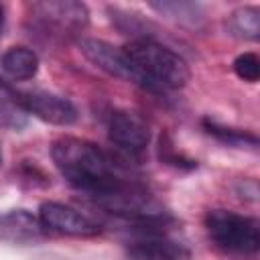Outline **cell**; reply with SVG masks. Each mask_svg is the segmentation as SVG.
Instances as JSON below:
<instances>
[{"label":"cell","mask_w":260,"mask_h":260,"mask_svg":"<svg viewBox=\"0 0 260 260\" xmlns=\"http://www.w3.org/2000/svg\"><path fill=\"white\" fill-rule=\"evenodd\" d=\"M53 160L61 175L91 197L116 187L122 179L116 175L110 156L93 142L65 136L53 142Z\"/></svg>","instance_id":"6da1fadb"},{"label":"cell","mask_w":260,"mask_h":260,"mask_svg":"<svg viewBox=\"0 0 260 260\" xmlns=\"http://www.w3.org/2000/svg\"><path fill=\"white\" fill-rule=\"evenodd\" d=\"M126 77L152 91L179 89L189 81V67L183 57L165 45L138 39L120 49Z\"/></svg>","instance_id":"7a4b0ae2"},{"label":"cell","mask_w":260,"mask_h":260,"mask_svg":"<svg viewBox=\"0 0 260 260\" xmlns=\"http://www.w3.org/2000/svg\"><path fill=\"white\" fill-rule=\"evenodd\" d=\"M205 228L211 242L228 254L252 256L258 252L260 232L254 217L228 209H213L205 217Z\"/></svg>","instance_id":"3957f363"},{"label":"cell","mask_w":260,"mask_h":260,"mask_svg":"<svg viewBox=\"0 0 260 260\" xmlns=\"http://www.w3.org/2000/svg\"><path fill=\"white\" fill-rule=\"evenodd\" d=\"M39 223L43 230L65 236H93L100 232V228L93 221H89L85 215H81L77 209L57 201H45L41 205Z\"/></svg>","instance_id":"277c9868"},{"label":"cell","mask_w":260,"mask_h":260,"mask_svg":"<svg viewBox=\"0 0 260 260\" xmlns=\"http://www.w3.org/2000/svg\"><path fill=\"white\" fill-rule=\"evenodd\" d=\"M18 95L28 114H35L37 118H41L49 124L69 126L77 120V110L67 98H61V95L45 91V89L22 91Z\"/></svg>","instance_id":"5b68a950"},{"label":"cell","mask_w":260,"mask_h":260,"mask_svg":"<svg viewBox=\"0 0 260 260\" xmlns=\"http://www.w3.org/2000/svg\"><path fill=\"white\" fill-rule=\"evenodd\" d=\"M110 140L126 152H140L146 148L150 132L146 122L132 112H114L110 116Z\"/></svg>","instance_id":"8992f818"},{"label":"cell","mask_w":260,"mask_h":260,"mask_svg":"<svg viewBox=\"0 0 260 260\" xmlns=\"http://www.w3.org/2000/svg\"><path fill=\"white\" fill-rule=\"evenodd\" d=\"M128 260H189V250L165 236L148 234L146 238L130 242L126 248Z\"/></svg>","instance_id":"52a82bcc"},{"label":"cell","mask_w":260,"mask_h":260,"mask_svg":"<svg viewBox=\"0 0 260 260\" xmlns=\"http://www.w3.org/2000/svg\"><path fill=\"white\" fill-rule=\"evenodd\" d=\"M41 223L37 217H32L28 211H10L0 215V238L12 240V242H26L35 240L41 234Z\"/></svg>","instance_id":"ba28073f"},{"label":"cell","mask_w":260,"mask_h":260,"mask_svg":"<svg viewBox=\"0 0 260 260\" xmlns=\"http://www.w3.org/2000/svg\"><path fill=\"white\" fill-rule=\"evenodd\" d=\"M81 51L83 55L98 67H102L104 71L112 73V75H118V77H126V69H124V63H122V53L120 49L104 43V41H95V39H85L81 41Z\"/></svg>","instance_id":"9c48e42d"},{"label":"cell","mask_w":260,"mask_h":260,"mask_svg":"<svg viewBox=\"0 0 260 260\" xmlns=\"http://www.w3.org/2000/svg\"><path fill=\"white\" fill-rule=\"evenodd\" d=\"M0 65L8 77L24 81V79L35 77V73L39 69V57L35 55V51H30L26 47H12L2 55Z\"/></svg>","instance_id":"30bf717a"},{"label":"cell","mask_w":260,"mask_h":260,"mask_svg":"<svg viewBox=\"0 0 260 260\" xmlns=\"http://www.w3.org/2000/svg\"><path fill=\"white\" fill-rule=\"evenodd\" d=\"M28 122V112L24 110L20 95L0 81V126L8 130H20Z\"/></svg>","instance_id":"8fae6325"},{"label":"cell","mask_w":260,"mask_h":260,"mask_svg":"<svg viewBox=\"0 0 260 260\" xmlns=\"http://www.w3.org/2000/svg\"><path fill=\"white\" fill-rule=\"evenodd\" d=\"M232 30L238 37L256 41L260 35V12L256 6H244L232 14Z\"/></svg>","instance_id":"7c38bea8"},{"label":"cell","mask_w":260,"mask_h":260,"mask_svg":"<svg viewBox=\"0 0 260 260\" xmlns=\"http://www.w3.org/2000/svg\"><path fill=\"white\" fill-rule=\"evenodd\" d=\"M234 71L244 81H258L260 77V61L254 53H244L234 61Z\"/></svg>","instance_id":"4fadbf2b"},{"label":"cell","mask_w":260,"mask_h":260,"mask_svg":"<svg viewBox=\"0 0 260 260\" xmlns=\"http://www.w3.org/2000/svg\"><path fill=\"white\" fill-rule=\"evenodd\" d=\"M2 22H4V12H2V6H0V30H2Z\"/></svg>","instance_id":"5bb4252c"},{"label":"cell","mask_w":260,"mask_h":260,"mask_svg":"<svg viewBox=\"0 0 260 260\" xmlns=\"http://www.w3.org/2000/svg\"><path fill=\"white\" fill-rule=\"evenodd\" d=\"M0 162H2V152H0Z\"/></svg>","instance_id":"9a60e30c"}]
</instances>
